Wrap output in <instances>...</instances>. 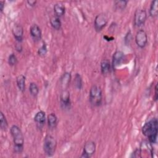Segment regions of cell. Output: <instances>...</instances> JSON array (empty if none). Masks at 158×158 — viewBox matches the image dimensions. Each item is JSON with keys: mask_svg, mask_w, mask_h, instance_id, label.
<instances>
[{"mask_svg": "<svg viewBox=\"0 0 158 158\" xmlns=\"http://www.w3.org/2000/svg\"><path fill=\"white\" fill-rule=\"evenodd\" d=\"M157 133L158 122L156 118L149 120L142 127V133L148 138V141L151 144L156 143Z\"/></svg>", "mask_w": 158, "mask_h": 158, "instance_id": "cell-1", "label": "cell"}, {"mask_svg": "<svg viewBox=\"0 0 158 158\" xmlns=\"http://www.w3.org/2000/svg\"><path fill=\"white\" fill-rule=\"evenodd\" d=\"M10 133L13 138L14 149L15 152L20 154L23 150L24 138L21 129L15 125L10 127Z\"/></svg>", "mask_w": 158, "mask_h": 158, "instance_id": "cell-2", "label": "cell"}, {"mask_svg": "<svg viewBox=\"0 0 158 158\" xmlns=\"http://www.w3.org/2000/svg\"><path fill=\"white\" fill-rule=\"evenodd\" d=\"M89 102L93 106L98 107L101 104L102 99V90L97 85H93L89 90Z\"/></svg>", "mask_w": 158, "mask_h": 158, "instance_id": "cell-3", "label": "cell"}, {"mask_svg": "<svg viewBox=\"0 0 158 158\" xmlns=\"http://www.w3.org/2000/svg\"><path fill=\"white\" fill-rule=\"evenodd\" d=\"M57 142L56 139L51 135H46L44 139L43 150L48 156H52L56 151Z\"/></svg>", "mask_w": 158, "mask_h": 158, "instance_id": "cell-4", "label": "cell"}, {"mask_svg": "<svg viewBox=\"0 0 158 158\" xmlns=\"http://www.w3.org/2000/svg\"><path fill=\"white\" fill-rule=\"evenodd\" d=\"M147 19V13L143 9H138L134 15V24L136 27L143 26Z\"/></svg>", "mask_w": 158, "mask_h": 158, "instance_id": "cell-5", "label": "cell"}, {"mask_svg": "<svg viewBox=\"0 0 158 158\" xmlns=\"http://www.w3.org/2000/svg\"><path fill=\"white\" fill-rule=\"evenodd\" d=\"M108 22L107 16L104 14L101 13L96 15L94 19V26L96 31H101L107 25Z\"/></svg>", "mask_w": 158, "mask_h": 158, "instance_id": "cell-6", "label": "cell"}, {"mask_svg": "<svg viewBox=\"0 0 158 158\" xmlns=\"http://www.w3.org/2000/svg\"><path fill=\"white\" fill-rule=\"evenodd\" d=\"M96 151V144L93 141H88L85 143L83 146V153L81 157L88 158L91 157Z\"/></svg>", "mask_w": 158, "mask_h": 158, "instance_id": "cell-7", "label": "cell"}, {"mask_svg": "<svg viewBox=\"0 0 158 158\" xmlns=\"http://www.w3.org/2000/svg\"><path fill=\"white\" fill-rule=\"evenodd\" d=\"M135 42L139 48H144L148 43V36L146 31L143 30H139L136 32L135 36Z\"/></svg>", "mask_w": 158, "mask_h": 158, "instance_id": "cell-8", "label": "cell"}, {"mask_svg": "<svg viewBox=\"0 0 158 158\" xmlns=\"http://www.w3.org/2000/svg\"><path fill=\"white\" fill-rule=\"evenodd\" d=\"M125 59V54L121 51H115L112 56V65L114 69H116L120 66L124 62Z\"/></svg>", "mask_w": 158, "mask_h": 158, "instance_id": "cell-9", "label": "cell"}, {"mask_svg": "<svg viewBox=\"0 0 158 158\" xmlns=\"http://www.w3.org/2000/svg\"><path fill=\"white\" fill-rule=\"evenodd\" d=\"M12 34L15 39L19 42L21 43L23 37V28L19 24H15L12 30Z\"/></svg>", "mask_w": 158, "mask_h": 158, "instance_id": "cell-10", "label": "cell"}, {"mask_svg": "<svg viewBox=\"0 0 158 158\" xmlns=\"http://www.w3.org/2000/svg\"><path fill=\"white\" fill-rule=\"evenodd\" d=\"M30 33L31 38L35 41H38L41 39V31L39 26L36 24H33L31 26Z\"/></svg>", "mask_w": 158, "mask_h": 158, "instance_id": "cell-11", "label": "cell"}, {"mask_svg": "<svg viewBox=\"0 0 158 158\" xmlns=\"http://www.w3.org/2000/svg\"><path fill=\"white\" fill-rule=\"evenodd\" d=\"M61 106L64 108L69 107L70 104V93L67 89H64L60 96Z\"/></svg>", "mask_w": 158, "mask_h": 158, "instance_id": "cell-12", "label": "cell"}, {"mask_svg": "<svg viewBox=\"0 0 158 158\" xmlns=\"http://www.w3.org/2000/svg\"><path fill=\"white\" fill-rule=\"evenodd\" d=\"M34 120L36 123V125L39 128L42 127L45 123V121H46L45 112L43 110H40L38 112L34 117Z\"/></svg>", "mask_w": 158, "mask_h": 158, "instance_id": "cell-13", "label": "cell"}, {"mask_svg": "<svg viewBox=\"0 0 158 158\" xmlns=\"http://www.w3.org/2000/svg\"><path fill=\"white\" fill-rule=\"evenodd\" d=\"M65 8L63 4L56 3L54 6V12L56 17H60L63 16L65 14Z\"/></svg>", "mask_w": 158, "mask_h": 158, "instance_id": "cell-14", "label": "cell"}, {"mask_svg": "<svg viewBox=\"0 0 158 158\" xmlns=\"http://www.w3.org/2000/svg\"><path fill=\"white\" fill-rule=\"evenodd\" d=\"M25 80L26 78L23 75H19L16 78V83L19 89L21 92H24L25 89Z\"/></svg>", "mask_w": 158, "mask_h": 158, "instance_id": "cell-15", "label": "cell"}, {"mask_svg": "<svg viewBox=\"0 0 158 158\" xmlns=\"http://www.w3.org/2000/svg\"><path fill=\"white\" fill-rule=\"evenodd\" d=\"M48 124L51 129L55 128L57 125V117L55 114L51 113L48 115Z\"/></svg>", "mask_w": 158, "mask_h": 158, "instance_id": "cell-16", "label": "cell"}, {"mask_svg": "<svg viewBox=\"0 0 158 158\" xmlns=\"http://www.w3.org/2000/svg\"><path fill=\"white\" fill-rule=\"evenodd\" d=\"M110 70V64L107 59H104L101 62V71L103 75L109 73Z\"/></svg>", "mask_w": 158, "mask_h": 158, "instance_id": "cell-17", "label": "cell"}, {"mask_svg": "<svg viewBox=\"0 0 158 158\" xmlns=\"http://www.w3.org/2000/svg\"><path fill=\"white\" fill-rule=\"evenodd\" d=\"M71 79V74L69 72H65L61 77V85L64 89L68 87Z\"/></svg>", "mask_w": 158, "mask_h": 158, "instance_id": "cell-18", "label": "cell"}, {"mask_svg": "<svg viewBox=\"0 0 158 158\" xmlns=\"http://www.w3.org/2000/svg\"><path fill=\"white\" fill-rule=\"evenodd\" d=\"M50 23L51 27L56 30H59L61 28V22L60 20L59 19V17H56V16H54L52 17H51V19H50Z\"/></svg>", "mask_w": 158, "mask_h": 158, "instance_id": "cell-19", "label": "cell"}, {"mask_svg": "<svg viewBox=\"0 0 158 158\" xmlns=\"http://www.w3.org/2000/svg\"><path fill=\"white\" fill-rule=\"evenodd\" d=\"M157 1H152L151 2L149 8V15L152 17H155L158 14V7H157Z\"/></svg>", "mask_w": 158, "mask_h": 158, "instance_id": "cell-20", "label": "cell"}, {"mask_svg": "<svg viewBox=\"0 0 158 158\" xmlns=\"http://www.w3.org/2000/svg\"><path fill=\"white\" fill-rule=\"evenodd\" d=\"M29 91L31 96L36 97L39 93V88L38 85L34 82L31 83L29 86Z\"/></svg>", "mask_w": 158, "mask_h": 158, "instance_id": "cell-21", "label": "cell"}, {"mask_svg": "<svg viewBox=\"0 0 158 158\" xmlns=\"http://www.w3.org/2000/svg\"><path fill=\"white\" fill-rule=\"evenodd\" d=\"M74 85L75 88L78 89H81L83 86L82 84V78L79 73H76L74 79Z\"/></svg>", "mask_w": 158, "mask_h": 158, "instance_id": "cell-22", "label": "cell"}, {"mask_svg": "<svg viewBox=\"0 0 158 158\" xmlns=\"http://www.w3.org/2000/svg\"><path fill=\"white\" fill-rule=\"evenodd\" d=\"M0 127L2 130H6L8 127V123L7 121L6 118V117L4 116V114L1 112L0 114Z\"/></svg>", "mask_w": 158, "mask_h": 158, "instance_id": "cell-23", "label": "cell"}, {"mask_svg": "<svg viewBox=\"0 0 158 158\" xmlns=\"http://www.w3.org/2000/svg\"><path fill=\"white\" fill-rule=\"evenodd\" d=\"M127 1H115L114 2V4H115V7L116 8V9H118L120 10H124L125 8L126 7L127 5Z\"/></svg>", "mask_w": 158, "mask_h": 158, "instance_id": "cell-24", "label": "cell"}, {"mask_svg": "<svg viewBox=\"0 0 158 158\" xmlns=\"http://www.w3.org/2000/svg\"><path fill=\"white\" fill-rule=\"evenodd\" d=\"M48 51V48H47V45L45 43L43 44V45L39 48L38 51V54L40 56H44Z\"/></svg>", "mask_w": 158, "mask_h": 158, "instance_id": "cell-25", "label": "cell"}, {"mask_svg": "<svg viewBox=\"0 0 158 158\" xmlns=\"http://www.w3.org/2000/svg\"><path fill=\"white\" fill-rule=\"evenodd\" d=\"M8 63L10 65L14 66L17 63V58L14 54H11L8 57Z\"/></svg>", "mask_w": 158, "mask_h": 158, "instance_id": "cell-26", "label": "cell"}, {"mask_svg": "<svg viewBox=\"0 0 158 158\" xmlns=\"http://www.w3.org/2000/svg\"><path fill=\"white\" fill-rule=\"evenodd\" d=\"M36 1H27V4H28L30 6H31V7L35 6V4H36Z\"/></svg>", "mask_w": 158, "mask_h": 158, "instance_id": "cell-27", "label": "cell"}, {"mask_svg": "<svg viewBox=\"0 0 158 158\" xmlns=\"http://www.w3.org/2000/svg\"><path fill=\"white\" fill-rule=\"evenodd\" d=\"M4 4H5V2L4 1H0V11H1V12H2V11L4 10Z\"/></svg>", "mask_w": 158, "mask_h": 158, "instance_id": "cell-28", "label": "cell"}, {"mask_svg": "<svg viewBox=\"0 0 158 158\" xmlns=\"http://www.w3.org/2000/svg\"><path fill=\"white\" fill-rule=\"evenodd\" d=\"M157 85H156V86H155V96H154L155 101H157Z\"/></svg>", "mask_w": 158, "mask_h": 158, "instance_id": "cell-29", "label": "cell"}, {"mask_svg": "<svg viewBox=\"0 0 158 158\" xmlns=\"http://www.w3.org/2000/svg\"><path fill=\"white\" fill-rule=\"evenodd\" d=\"M16 49H17V51H18L19 52H20V51H22V49L21 45H20V44H17V45L16 46Z\"/></svg>", "mask_w": 158, "mask_h": 158, "instance_id": "cell-30", "label": "cell"}]
</instances>
